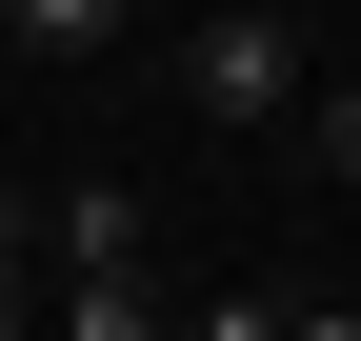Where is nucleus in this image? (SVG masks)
<instances>
[{"label": "nucleus", "instance_id": "nucleus-1", "mask_svg": "<svg viewBox=\"0 0 361 341\" xmlns=\"http://www.w3.org/2000/svg\"><path fill=\"white\" fill-rule=\"evenodd\" d=\"M301 80H322V61H301V20H281V0H221V20L180 40V101H201V120H241V141H281V120H301Z\"/></svg>", "mask_w": 361, "mask_h": 341}, {"label": "nucleus", "instance_id": "nucleus-2", "mask_svg": "<svg viewBox=\"0 0 361 341\" xmlns=\"http://www.w3.org/2000/svg\"><path fill=\"white\" fill-rule=\"evenodd\" d=\"M40 241H61V281H101V261H161L141 181H61V201H40Z\"/></svg>", "mask_w": 361, "mask_h": 341}, {"label": "nucleus", "instance_id": "nucleus-3", "mask_svg": "<svg viewBox=\"0 0 361 341\" xmlns=\"http://www.w3.org/2000/svg\"><path fill=\"white\" fill-rule=\"evenodd\" d=\"M180 321V281L161 261H101V281H61V341H161Z\"/></svg>", "mask_w": 361, "mask_h": 341}, {"label": "nucleus", "instance_id": "nucleus-4", "mask_svg": "<svg viewBox=\"0 0 361 341\" xmlns=\"http://www.w3.org/2000/svg\"><path fill=\"white\" fill-rule=\"evenodd\" d=\"M141 0H0V61H101Z\"/></svg>", "mask_w": 361, "mask_h": 341}, {"label": "nucleus", "instance_id": "nucleus-5", "mask_svg": "<svg viewBox=\"0 0 361 341\" xmlns=\"http://www.w3.org/2000/svg\"><path fill=\"white\" fill-rule=\"evenodd\" d=\"M161 341H281V281H201V302H180Z\"/></svg>", "mask_w": 361, "mask_h": 341}, {"label": "nucleus", "instance_id": "nucleus-6", "mask_svg": "<svg viewBox=\"0 0 361 341\" xmlns=\"http://www.w3.org/2000/svg\"><path fill=\"white\" fill-rule=\"evenodd\" d=\"M40 321V201H0V341Z\"/></svg>", "mask_w": 361, "mask_h": 341}, {"label": "nucleus", "instance_id": "nucleus-7", "mask_svg": "<svg viewBox=\"0 0 361 341\" xmlns=\"http://www.w3.org/2000/svg\"><path fill=\"white\" fill-rule=\"evenodd\" d=\"M301 141H322L341 181H361V80H301Z\"/></svg>", "mask_w": 361, "mask_h": 341}, {"label": "nucleus", "instance_id": "nucleus-8", "mask_svg": "<svg viewBox=\"0 0 361 341\" xmlns=\"http://www.w3.org/2000/svg\"><path fill=\"white\" fill-rule=\"evenodd\" d=\"M281 341H361V302H281Z\"/></svg>", "mask_w": 361, "mask_h": 341}]
</instances>
